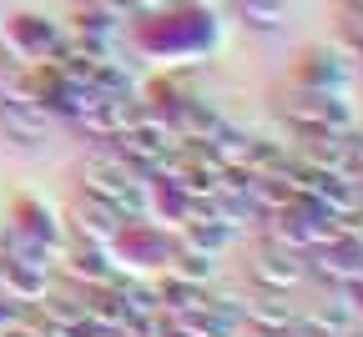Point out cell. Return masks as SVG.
Instances as JSON below:
<instances>
[{
  "mask_svg": "<svg viewBox=\"0 0 363 337\" xmlns=\"http://www.w3.org/2000/svg\"><path fill=\"white\" fill-rule=\"evenodd\" d=\"M358 76H363L358 61L343 51L338 40H313V45H303V51H298L288 81H298V86H308V91H328V96H353V91H358Z\"/></svg>",
  "mask_w": 363,
  "mask_h": 337,
  "instance_id": "obj_3",
  "label": "cell"
},
{
  "mask_svg": "<svg viewBox=\"0 0 363 337\" xmlns=\"http://www.w3.org/2000/svg\"><path fill=\"white\" fill-rule=\"evenodd\" d=\"M167 272L187 277V282H197V287H212V282H217V272H222V257H217V252H202V247H192V242H177V252H172Z\"/></svg>",
  "mask_w": 363,
  "mask_h": 337,
  "instance_id": "obj_13",
  "label": "cell"
},
{
  "mask_svg": "<svg viewBox=\"0 0 363 337\" xmlns=\"http://www.w3.org/2000/svg\"><path fill=\"white\" fill-rule=\"evenodd\" d=\"M51 131H56V121L45 116L40 101H30V96H21V101H0V136H6L16 152L40 156L45 147H51Z\"/></svg>",
  "mask_w": 363,
  "mask_h": 337,
  "instance_id": "obj_6",
  "label": "cell"
},
{
  "mask_svg": "<svg viewBox=\"0 0 363 337\" xmlns=\"http://www.w3.org/2000/svg\"><path fill=\"white\" fill-rule=\"evenodd\" d=\"M177 252V232L162 227L157 217H136V222H121L116 236H111V257L131 272H162Z\"/></svg>",
  "mask_w": 363,
  "mask_h": 337,
  "instance_id": "obj_4",
  "label": "cell"
},
{
  "mask_svg": "<svg viewBox=\"0 0 363 337\" xmlns=\"http://www.w3.org/2000/svg\"><path fill=\"white\" fill-rule=\"evenodd\" d=\"M61 217H66V242H91V247H111V236H116V227H121V217H116L106 202L86 197V191H76L71 207H66Z\"/></svg>",
  "mask_w": 363,
  "mask_h": 337,
  "instance_id": "obj_7",
  "label": "cell"
},
{
  "mask_svg": "<svg viewBox=\"0 0 363 337\" xmlns=\"http://www.w3.org/2000/svg\"><path fill=\"white\" fill-rule=\"evenodd\" d=\"M293 161H298V141L288 131H247V161L242 166L283 176V171H293Z\"/></svg>",
  "mask_w": 363,
  "mask_h": 337,
  "instance_id": "obj_10",
  "label": "cell"
},
{
  "mask_svg": "<svg viewBox=\"0 0 363 337\" xmlns=\"http://www.w3.org/2000/svg\"><path fill=\"white\" fill-rule=\"evenodd\" d=\"M227 11H233L247 30H257V35H278L283 21H288V0H233Z\"/></svg>",
  "mask_w": 363,
  "mask_h": 337,
  "instance_id": "obj_14",
  "label": "cell"
},
{
  "mask_svg": "<svg viewBox=\"0 0 363 337\" xmlns=\"http://www.w3.org/2000/svg\"><path fill=\"white\" fill-rule=\"evenodd\" d=\"M348 147H353V171L363 176V116H358V126L348 131Z\"/></svg>",
  "mask_w": 363,
  "mask_h": 337,
  "instance_id": "obj_16",
  "label": "cell"
},
{
  "mask_svg": "<svg viewBox=\"0 0 363 337\" xmlns=\"http://www.w3.org/2000/svg\"><path fill=\"white\" fill-rule=\"evenodd\" d=\"M26 322H30V307L0 292V337H6V332H16V327H26Z\"/></svg>",
  "mask_w": 363,
  "mask_h": 337,
  "instance_id": "obj_15",
  "label": "cell"
},
{
  "mask_svg": "<svg viewBox=\"0 0 363 337\" xmlns=\"http://www.w3.org/2000/svg\"><path fill=\"white\" fill-rule=\"evenodd\" d=\"M6 222L21 227L26 236H35V242L66 252V217H61V207H51L45 197H35V191H21L11 202V212H6Z\"/></svg>",
  "mask_w": 363,
  "mask_h": 337,
  "instance_id": "obj_8",
  "label": "cell"
},
{
  "mask_svg": "<svg viewBox=\"0 0 363 337\" xmlns=\"http://www.w3.org/2000/svg\"><path fill=\"white\" fill-rule=\"evenodd\" d=\"M76 6H91V0H76Z\"/></svg>",
  "mask_w": 363,
  "mask_h": 337,
  "instance_id": "obj_17",
  "label": "cell"
},
{
  "mask_svg": "<svg viewBox=\"0 0 363 337\" xmlns=\"http://www.w3.org/2000/svg\"><path fill=\"white\" fill-rule=\"evenodd\" d=\"M242 282H247V292H283V297H293L308 282L303 277V252L272 242V236H257L252 257L242 262Z\"/></svg>",
  "mask_w": 363,
  "mask_h": 337,
  "instance_id": "obj_5",
  "label": "cell"
},
{
  "mask_svg": "<svg viewBox=\"0 0 363 337\" xmlns=\"http://www.w3.org/2000/svg\"><path fill=\"white\" fill-rule=\"evenodd\" d=\"M298 317V302L283 297V292H252L247 297V322L242 332H257V337H283Z\"/></svg>",
  "mask_w": 363,
  "mask_h": 337,
  "instance_id": "obj_11",
  "label": "cell"
},
{
  "mask_svg": "<svg viewBox=\"0 0 363 337\" xmlns=\"http://www.w3.org/2000/svg\"><path fill=\"white\" fill-rule=\"evenodd\" d=\"M56 277H45V272H35V267H26V262H16V257H6L0 252V292L6 297H16V302H35V297H45V287H51Z\"/></svg>",
  "mask_w": 363,
  "mask_h": 337,
  "instance_id": "obj_12",
  "label": "cell"
},
{
  "mask_svg": "<svg viewBox=\"0 0 363 337\" xmlns=\"http://www.w3.org/2000/svg\"><path fill=\"white\" fill-rule=\"evenodd\" d=\"M136 111H142V96H96L71 126L86 136V141H111L116 131H126L136 121Z\"/></svg>",
  "mask_w": 363,
  "mask_h": 337,
  "instance_id": "obj_9",
  "label": "cell"
},
{
  "mask_svg": "<svg viewBox=\"0 0 363 337\" xmlns=\"http://www.w3.org/2000/svg\"><path fill=\"white\" fill-rule=\"evenodd\" d=\"M358 81H363V76H358Z\"/></svg>",
  "mask_w": 363,
  "mask_h": 337,
  "instance_id": "obj_18",
  "label": "cell"
},
{
  "mask_svg": "<svg viewBox=\"0 0 363 337\" xmlns=\"http://www.w3.org/2000/svg\"><path fill=\"white\" fill-rule=\"evenodd\" d=\"M272 111H278L283 131L293 141H308V136H323V131H353L358 126V106L353 96H328V91H308L298 81L272 91Z\"/></svg>",
  "mask_w": 363,
  "mask_h": 337,
  "instance_id": "obj_2",
  "label": "cell"
},
{
  "mask_svg": "<svg viewBox=\"0 0 363 337\" xmlns=\"http://www.w3.org/2000/svg\"><path fill=\"white\" fill-rule=\"evenodd\" d=\"M126 45L142 61L197 66L227 45V21H222V6H207V0H172L167 11L136 21L126 30Z\"/></svg>",
  "mask_w": 363,
  "mask_h": 337,
  "instance_id": "obj_1",
  "label": "cell"
}]
</instances>
